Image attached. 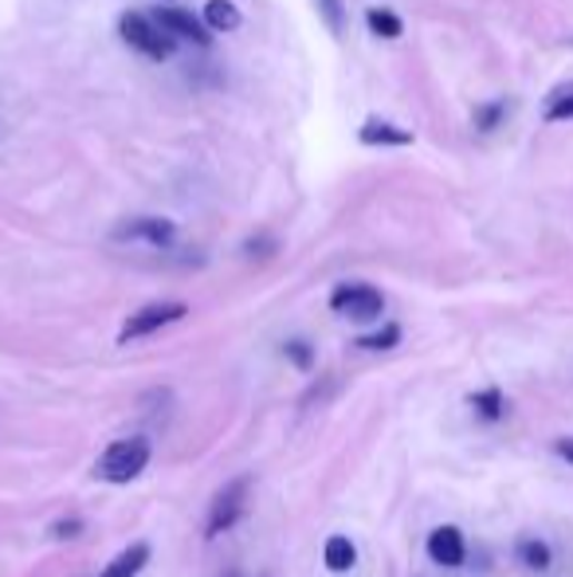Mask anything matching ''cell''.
<instances>
[{
	"mask_svg": "<svg viewBox=\"0 0 573 577\" xmlns=\"http://www.w3.org/2000/svg\"><path fill=\"white\" fill-rule=\"evenodd\" d=\"M244 251H248L251 260H267L275 251V240H267V236H251L248 243H244Z\"/></svg>",
	"mask_w": 573,
	"mask_h": 577,
	"instance_id": "cell-21",
	"label": "cell"
},
{
	"mask_svg": "<svg viewBox=\"0 0 573 577\" xmlns=\"http://www.w3.org/2000/svg\"><path fill=\"white\" fill-rule=\"evenodd\" d=\"M205 24L213 28V32H236V28L244 24L240 9H236L233 0H208L205 4Z\"/></svg>",
	"mask_w": 573,
	"mask_h": 577,
	"instance_id": "cell-12",
	"label": "cell"
},
{
	"mask_svg": "<svg viewBox=\"0 0 573 577\" xmlns=\"http://www.w3.org/2000/svg\"><path fill=\"white\" fill-rule=\"evenodd\" d=\"M146 561H150V543H134V546H126L99 577H138L141 569H146Z\"/></svg>",
	"mask_w": 573,
	"mask_h": 577,
	"instance_id": "cell-9",
	"label": "cell"
},
{
	"mask_svg": "<svg viewBox=\"0 0 573 577\" xmlns=\"http://www.w3.org/2000/svg\"><path fill=\"white\" fill-rule=\"evenodd\" d=\"M472 405L487 425H495V420L503 417V409H507V397H503V389H483V394L472 397Z\"/></svg>",
	"mask_w": 573,
	"mask_h": 577,
	"instance_id": "cell-16",
	"label": "cell"
},
{
	"mask_svg": "<svg viewBox=\"0 0 573 577\" xmlns=\"http://www.w3.org/2000/svg\"><path fill=\"white\" fill-rule=\"evenodd\" d=\"M118 32H122V40L130 43L134 51H141V56L154 59V63H166V59L174 56V48H177L174 36H169L158 20L141 17V12H122Z\"/></svg>",
	"mask_w": 573,
	"mask_h": 577,
	"instance_id": "cell-2",
	"label": "cell"
},
{
	"mask_svg": "<svg viewBox=\"0 0 573 577\" xmlns=\"http://www.w3.org/2000/svg\"><path fill=\"white\" fill-rule=\"evenodd\" d=\"M115 236L118 240H146V243H154V248H169L177 236V225L174 220H161V217H141V220H126Z\"/></svg>",
	"mask_w": 573,
	"mask_h": 577,
	"instance_id": "cell-7",
	"label": "cell"
},
{
	"mask_svg": "<svg viewBox=\"0 0 573 577\" xmlns=\"http://www.w3.org/2000/svg\"><path fill=\"white\" fill-rule=\"evenodd\" d=\"M154 20H158V24L166 28L174 40H192L197 48H208V43H213L205 20H197L192 12H185V9H158V17Z\"/></svg>",
	"mask_w": 573,
	"mask_h": 577,
	"instance_id": "cell-6",
	"label": "cell"
},
{
	"mask_svg": "<svg viewBox=\"0 0 573 577\" xmlns=\"http://www.w3.org/2000/svg\"><path fill=\"white\" fill-rule=\"evenodd\" d=\"M330 310L346 315L349 322H377L385 310V299H382V291L369 283H342V287H334V295H330Z\"/></svg>",
	"mask_w": 573,
	"mask_h": 577,
	"instance_id": "cell-4",
	"label": "cell"
},
{
	"mask_svg": "<svg viewBox=\"0 0 573 577\" xmlns=\"http://www.w3.org/2000/svg\"><path fill=\"white\" fill-rule=\"evenodd\" d=\"M225 577H240V574H225Z\"/></svg>",
	"mask_w": 573,
	"mask_h": 577,
	"instance_id": "cell-24",
	"label": "cell"
},
{
	"mask_svg": "<svg viewBox=\"0 0 573 577\" xmlns=\"http://www.w3.org/2000/svg\"><path fill=\"white\" fill-rule=\"evenodd\" d=\"M323 561L330 574H346V569H354V561H357V546L349 543L346 535H330L323 546Z\"/></svg>",
	"mask_w": 573,
	"mask_h": 577,
	"instance_id": "cell-11",
	"label": "cell"
},
{
	"mask_svg": "<svg viewBox=\"0 0 573 577\" xmlns=\"http://www.w3.org/2000/svg\"><path fill=\"white\" fill-rule=\"evenodd\" d=\"M573 118V87L570 91H557L546 107V122H570Z\"/></svg>",
	"mask_w": 573,
	"mask_h": 577,
	"instance_id": "cell-17",
	"label": "cell"
},
{
	"mask_svg": "<svg viewBox=\"0 0 573 577\" xmlns=\"http://www.w3.org/2000/svg\"><path fill=\"white\" fill-rule=\"evenodd\" d=\"M428 558L436 561V566H464L467 558V546H464V535H460L456 527H436L433 535H428Z\"/></svg>",
	"mask_w": 573,
	"mask_h": 577,
	"instance_id": "cell-8",
	"label": "cell"
},
{
	"mask_svg": "<svg viewBox=\"0 0 573 577\" xmlns=\"http://www.w3.org/2000/svg\"><path fill=\"white\" fill-rule=\"evenodd\" d=\"M283 350H287V358H292L299 369H310V366H315V354H310L307 342H287Z\"/></svg>",
	"mask_w": 573,
	"mask_h": 577,
	"instance_id": "cell-20",
	"label": "cell"
},
{
	"mask_svg": "<svg viewBox=\"0 0 573 577\" xmlns=\"http://www.w3.org/2000/svg\"><path fill=\"white\" fill-rule=\"evenodd\" d=\"M150 440L146 436H122V440H115L107 448V452L99 456V464H95V479H102V484H130V479H138L141 471L150 468Z\"/></svg>",
	"mask_w": 573,
	"mask_h": 577,
	"instance_id": "cell-1",
	"label": "cell"
},
{
	"mask_svg": "<svg viewBox=\"0 0 573 577\" xmlns=\"http://www.w3.org/2000/svg\"><path fill=\"white\" fill-rule=\"evenodd\" d=\"M397 342H401V327H397V322H385V327L374 330V335H357L354 338L357 350H393Z\"/></svg>",
	"mask_w": 573,
	"mask_h": 577,
	"instance_id": "cell-14",
	"label": "cell"
},
{
	"mask_svg": "<svg viewBox=\"0 0 573 577\" xmlns=\"http://www.w3.org/2000/svg\"><path fill=\"white\" fill-rule=\"evenodd\" d=\"M248 487H251V476H240L225 487V491L213 499V510H208V527H205V538H220L236 527V523L248 515Z\"/></svg>",
	"mask_w": 573,
	"mask_h": 577,
	"instance_id": "cell-3",
	"label": "cell"
},
{
	"mask_svg": "<svg viewBox=\"0 0 573 577\" xmlns=\"http://www.w3.org/2000/svg\"><path fill=\"white\" fill-rule=\"evenodd\" d=\"M554 452L562 456L565 464H573V436H565V440H557V444H554Z\"/></svg>",
	"mask_w": 573,
	"mask_h": 577,
	"instance_id": "cell-23",
	"label": "cell"
},
{
	"mask_svg": "<svg viewBox=\"0 0 573 577\" xmlns=\"http://www.w3.org/2000/svg\"><path fill=\"white\" fill-rule=\"evenodd\" d=\"M366 24H369V32L382 36V40H397V36L405 32L401 17H393L389 9H369V12H366Z\"/></svg>",
	"mask_w": 573,
	"mask_h": 577,
	"instance_id": "cell-15",
	"label": "cell"
},
{
	"mask_svg": "<svg viewBox=\"0 0 573 577\" xmlns=\"http://www.w3.org/2000/svg\"><path fill=\"white\" fill-rule=\"evenodd\" d=\"M79 530H83V527H79V519H59L51 535H56V538H76Z\"/></svg>",
	"mask_w": 573,
	"mask_h": 577,
	"instance_id": "cell-22",
	"label": "cell"
},
{
	"mask_svg": "<svg viewBox=\"0 0 573 577\" xmlns=\"http://www.w3.org/2000/svg\"><path fill=\"white\" fill-rule=\"evenodd\" d=\"M503 115H507V107H503V102H487V107L475 110V130H483V135H487V130H495V126L503 122Z\"/></svg>",
	"mask_w": 573,
	"mask_h": 577,
	"instance_id": "cell-19",
	"label": "cell"
},
{
	"mask_svg": "<svg viewBox=\"0 0 573 577\" xmlns=\"http://www.w3.org/2000/svg\"><path fill=\"white\" fill-rule=\"evenodd\" d=\"M357 138L366 146H408L413 142L408 130H401V126H393V122H377V118H369V122L357 130Z\"/></svg>",
	"mask_w": 573,
	"mask_h": 577,
	"instance_id": "cell-10",
	"label": "cell"
},
{
	"mask_svg": "<svg viewBox=\"0 0 573 577\" xmlns=\"http://www.w3.org/2000/svg\"><path fill=\"white\" fill-rule=\"evenodd\" d=\"M189 315V307L185 302H150V307H141L138 315H130L122 322V335H118V342H134V338H146V335H158L161 327H174V322H181V318Z\"/></svg>",
	"mask_w": 573,
	"mask_h": 577,
	"instance_id": "cell-5",
	"label": "cell"
},
{
	"mask_svg": "<svg viewBox=\"0 0 573 577\" xmlns=\"http://www.w3.org/2000/svg\"><path fill=\"white\" fill-rule=\"evenodd\" d=\"M318 12H323L326 28H330L334 36H342V28H346V9H342V0H318Z\"/></svg>",
	"mask_w": 573,
	"mask_h": 577,
	"instance_id": "cell-18",
	"label": "cell"
},
{
	"mask_svg": "<svg viewBox=\"0 0 573 577\" xmlns=\"http://www.w3.org/2000/svg\"><path fill=\"white\" fill-rule=\"evenodd\" d=\"M518 561H523L526 569H534V574H546V569L554 566V550H550V543H542V538H523V543H518Z\"/></svg>",
	"mask_w": 573,
	"mask_h": 577,
	"instance_id": "cell-13",
	"label": "cell"
}]
</instances>
